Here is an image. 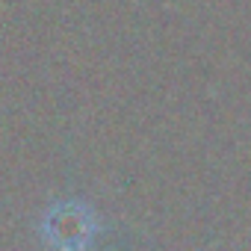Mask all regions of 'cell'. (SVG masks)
<instances>
[{
	"instance_id": "6da1fadb",
	"label": "cell",
	"mask_w": 251,
	"mask_h": 251,
	"mask_svg": "<svg viewBox=\"0 0 251 251\" xmlns=\"http://www.w3.org/2000/svg\"><path fill=\"white\" fill-rule=\"evenodd\" d=\"M45 239L56 251H86L92 233H95V219L83 204H56L45 216Z\"/></svg>"
}]
</instances>
